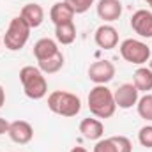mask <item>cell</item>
<instances>
[{"instance_id":"21","label":"cell","mask_w":152,"mask_h":152,"mask_svg":"<svg viewBox=\"0 0 152 152\" xmlns=\"http://www.w3.org/2000/svg\"><path fill=\"white\" fill-rule=\"evenodd\" d=\"M66 2L73 7V11L76 14H83L94 5V0H66Z\"/></svg>"},{"instance_id":"12","label":"cell","mask_w":152,"mask_h":152,"mask_svg":"<svg viewBox=\"0 0 152 152\" xmlns=\"http://www.w3.org/2000/svg\"><path fill=\"white\" fill-rule=\"evenodd\" d=\"M75 14L76 12L73 11V7H71L67 2H57V4H53L51 9H50V20L55 23V27H57V25H62V23L73 21Z\"/></svg>"},{"instance_id":"20","label":"cell","mask_w":152,"mask_h":152,"mask_svg":"<svg viewBox=\"0 0 152 152\" xmlns=\"http://www.w3.org/2000/svg\"><path fill=\"white\" fill-rule=\"evenodd\" d=\"M94 152H118L117 149V143L113 142V138H101L97 140L96 147H94Z\"/></svg>"},{"instance_id":"24","label":"cell","mask_w":152,"mask_h":152,"mask_svg":"<svg viewBox=\"0 0 152 152\" xmlns=\"http://www.w3.org/2000/svg\"><path fill=\"white\" fill-rule=\"evenodd\" d=\"M9 124H11V122H7L5 118L0 117V134H5V133L9 131Z\"/></svg>"},{"instance_id":"7","label":"cell","mask_w":152,"mask_h":152,"mask_svg":"<svg viewBox=\"0 0 152 152\" xmlns=\"http://www.w3.org/2000/svg\"><path fill=\"white\" fill-rule=\"evenodd\" d=\"M138 94H140V90L133 83H124L113 92L115 104L118 108H122V110H129L138 103V99H140Z\"/></svg>"},{"instance_id":"11","label":"cell","mask_w":152,"mask_h":152,"mask_svg":"<svg viewBox=\"0 0 152 152\" xmlns=\"http://www.w3.org/2000/svg\"><path fill=\"white\" fill-rule=\"evenodd\" d=\"M122 14V2L120 0H99L97 4V16L104 21H117Z\"/></svg>"},{"instance_id":"8","label":"cell","mask_w":152,"mask_h":152,"mask_svg":"<svg viewBox=\"0 0 152 152\" xmlns=\"http://www.w3.org/2000/svg\"><path fill=\"white\" fill-rule=\"evenodd\" d=\"M9 138L18 143V145H27L32 142L34 138V129L27 120H14L9 124V131H7Z\"/></svg>"},{"instance_id":"18","label":"cell","mask_w":152,"mask_h":152,"mask_svg":"<svg viewBox=\"0 0 152 152\" xmlns=\"http://www.w3.org/2000/svg\"><path fill=\"white\" fill-rule=\"evenodd\" d=\"M62 67H64V55H62V51H58L57 55H53V57H50V58L39 62V69H41L44 75H55V73H58Z\"/></svg>"},{"instance_id":"22","label":"cell","mask_w":152,"mask_h":152,"mask_svg":"<svg viewBox=\"0 0 152 152\" xmlns=\"http://www.w3.org/2000/svg\"><path fill=\"white\" fill-rule=\"evenodd\" d=\"M138 142L147 147V149H152V126H143L138 133Z\"/></svg>"},{"instance_id":"17","label":"cell","mask_w":152,"mask_h":152,"mask_svg":"<svg viewBox=\"0 0 152 152\" xmlns=\"http://www.w3.org/2000/svg\"><path fill=\"white\" fill-rule=\"evenodd\" d=\"M55 37L60 44L67 46V44H73L76 39V27L73 21L69 23H62V25H57L55 27Z\"/></svg>"},{"instance_id":"27","label":"cell","mask_w":152,"mask_h":152,"mask_svg":"<svg viewBox=\"0 0 152 152\" xmlns=\"http://www.w3.org/2000/svg\"><path fill=\"white\" fill-rule=\"evenodd\" d=\"M143 2H145V4H147V5L152 9V0H143Z\"/></svg>"},{"instance_id":"14","label":"cell","mask_w":152,"mask_h":152,"mask_svg":"<svg viewBox=\"0 0 152 152\" xmlns=\"http://www.w3.org/2000/svg\"><path fill=\"white\" fill-rule=\"evenodd\" d=\"M20 16L28 23L30 28H37L44 21V9L39 4H27V5H23Z\"/></svg>"},{"instance_id":"26","label":"cell","mask_w":152,"mask_h":152,"mask_svg":"<svg viewBox=\"0 0 152 152\" xmlns=\"http://www.w3.org/2000/svg\"><path fill=\"white\" fill-rule=\"evenodd\" d=\"M71 152H87V149H83V147H73Z\"/></svg>"},{"instance_id":"10","label":"cell","mask_w":152,"mask_h":152,"mask_svg":"<svg viewBox=\"0 0 152 152\" xmlns=\"http://www.w3.org/2000/svg\"><path fill=\"white\" fill-rule=\"evenodd\" d=\"M94 39H96V44L99 48H103V50H113L115 46L118 44V32L112 25H101L96 30Z\"/></svg>"},{"instance_id":"15","label":"cell","mask_w":152,"mask_h":152,"mask_svg":"<svg viewBox=\"0 0 152 152\" xmlns=\"http://www.w3.org/2000/svg\"><path fill=\"white\" fill-rule=\"evenodd\" d=\"M58 51H60V50H58V44H57L53 39H50V37L39 39L37 42L34 44V57H36V60H37V62L46 60V58H50V57L57 55Z\"/></svg>"},{"instance_id":"3","label":"cell","mask_w":152,"mask_h":152,"mask_svg":"<svg viewBox=\"0 0 152 152\" xmlns=\"http://www.w3.org/2000/svg\"><path fill=\"white\" fill-rule=\"evenodd\" d=\"M48 108L60 117H76L81 110V99L66 90H55L48 96Z\"/></svg>"},{"instance_id":"6","label":"cell","mask_w":152,"mask_h":152,"mask_svg":"<svg viewBox=\"0 0 152 152\" xmlns=\"http://www.w3.org/2000/svg\"><path fill=\"white\" fill-rule=\"evenodd\" d=\"M113 76L115 66L110 60H97V62L90 64V67H88V78L96 85H106L108 81L113 80Z\"/></svg>"},{"instance_id":"23","label":"cell","mask_w":152,"mask_h":152,"mask_svg":"<svg viewBox=\"0 0 152 152\" xmlns=\"http://www.w3.org/2000/svg\"><path fill=\"white\" fill-rule=\"evenodd\" d=\"M112 138L117 143L118 152H133V143H131L129 138H126V136H112Z\"/></svg>"},{"instance_id":"13","label":"cell","mask_w":152,"mask_h":152,"mask_svg":"<svg viewBox=\"0 0 152 152\" xmlns=\"http://www.w3.org/2000/svg\"><path fill=\"white\" fill-rule=\"evenodd\" d=\"M80 133L87 140H101L104 134V126L101 120L88 117V118H83L80 122Z\"/></svg>"},{"instance_id":"2","label":"cell","mask_w":152,"mask_h":152,"mask_svg":"<svg viewBox=\"0 0 152 152\" xmlns=\"http://www.w3.org/2000/svg\"><path fill=\"white\" fill-rule=\"evenodd\" d=\"M20 81L23 85V92L27 97L39 101L48 94V81L44 78V73L34 67V66H25L20 69Z\"/></svg>"},{"instance_id":"29","label":"cell","mask_w":152,"mask_h":152,"mask_svg":"<svg viewBox=\"0 0 152 152\" xmlns=\"http://www.w3.org/2000/svg\"><path fill=\"white\" fill-rule=\"evenodd\" d=\"M0 44H2V37H0Z\"/></svg>"},{"instance_id":"25","label":"cell","mask_w":152,"mask_h":152,"mask_svg":"<svg viewBox=\"0 0 152 152\" xmlns=\"http://www.w3.org/2000/svg\"><path fill=\"white\" fill-rule=\"evenodd\" d=\"M4 103H5V90H4V87L0 85V108L4 106Z\"/></svg>"},{"instance_id":"4","label":"cell","mask_w":152,"mask_h":152,"mask_svg":"<svg viewBox=\"0 0 152 152\" xmlns=\"http://www.w3.org/2000/svg\"><path fill=\"white\" fill-rule=\"evenodd\" d=\"M30 30L32 28L28 27V23L21 16H16V18L11 20V23L7 27V32H5V36L2 39V42L5 44L7 50L18 51V50H21L27 44V41L30 37Z\"/></svg>"},{"instance_id":"28","label":"cell","mask_w":152,"mask_h":152,"mask_svg":"<svg viewBox=\"0 0 152 152\" xmlns=\"http://www.w3.org/2000/svg\"><path fill=\"white\" fill-rule=\"evenodd\" d=\"M149 64H151V66H149V69L152 71V57H151V62H149Z\"/></svg>"},{"instance_id":"19","label":"cell","mask_w":152,"mask_h":152,"mask_svg":"<svg viewBox=\"0 0 152 152\" xmlns=\"http://www.w3.org/2000/svg\"><path fill=\"white\" fill-rule=\"evenodd\" d=\"M136 108H138V115L142 118L152 122V94H145L143 97H140L136 103Z\"/></svg>"},{"instance_id":"1","label":"cell","mask_w":152,"mask_h":152,"mask_svg":"<svg viewBox=\"0 0 152 152\" xmlns=\"http://www.w3.org/2000/svg\"><path fill=\"white\" fill-rule=\"evenodd\" d=\"M88 110L97 118H110V117H113L115 110H117L113 92L106 85H96L88 92Z\"/></svg>"},{"instance_id":"16","label":"cell","mask_w":152,"mask_h":152,"mask_svg":"<svg viewBox=\"0 0 152 152\" xmlns=\"http://www.w3.org/2000/svg\"><path fill=\"white\" fill-rule=\"evenodd\" d=\"M133 85L140 90V92H147L152 90V71L149 67H140L134 71L133 75Z\"/></svg>"},{"instance_id":"9","label":"cell","mask_w":152,"mask_h":152,"mask_svg":"<svg viewBox=\"0 0 152 152\" xmlns=\"http://www.w3.org/2000/svg\"><path fill=\"white\" fill-rule=\"evenodd\" d=\"M131 28L140 37H152V12L147 9H140L131 16Z\"/></svg>"},{"instance_id":"5","label":"cell","mask_w":152,"mask_h":152,"mask_svg":"<svg viewBox=\"0 0 152 152\" xmlns=\"http://www.w3.org/2000/svg\"><path fill=\"white\" fill-rule=\"evenodd\" d=\"M118 50H120V57L126 62H129V64L142 66V64L151 60V48L145 42L138 41V39H126V41H122Z\"/></svg>"}]
</instances>
